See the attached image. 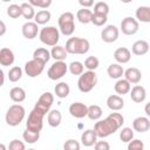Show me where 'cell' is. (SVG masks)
Masks as SVG:
<instances>
[{
	"instance_id": "cell-1",
	"label": "cell",
	"mask_w": 150,
	"mask_h": 150,
	"mask_svg": "<svg viewBox=\"0 0 150 150\" xmlns=\"http://www.w3.org/2000/svg\"><path fill=\"white\" fill-rule=\"evenodd\" d=\"M124 124V117L120 112H111L104 120H98L94 129L100 138H105L112 134H115L122 125Z\"/></svg>"
},
{
	"instance_id": "cell-2",
	"label": "cell",
	"mask_w": 150,
	"mask_h": 150,
	"mask_svg": "<svg viewBox=\"0 0 150 150\" xmlns=\"http://www.w3.org/2000/svg\"><path fill=\"white\" fill-rule=\"evenodd\" d=\"M66 49L69 54H76V55H83L86 53H88L89 48H90V43L87 39L84 38H77V36H73L69 38L66 42Z\"/></svg>"
},
{
	"instance_id": "cell-3",
	"label": "cell",
	"mask_w": 150,
	"mask_h": 150,
	"mask_svg": "<svg viewBox=\"0 0 150 150\" xmlns=\"http://www.w3.org/2000/svg\"><path fill=\"white\" fill-rule=\"evenodd\" d=\"M47 115L46 111L40 109L39 107L34 105L32 111L28 115L27 122H26V128L32 130V131H38L40 132L43 128V117Z\"/></svg>"
},
{
	"instance_id": "cell-4",
	"label": "cell",
	"mask_w": 150,
	"mask_h": 150,
	"mask_svg": "<svg viewBox=\"0 0 150 150\" xmlns=\"http://www.w3.org/2000/svg\"><path fill=\"white\" fill-rule=\"evenodd\" d=\"M25 116H26V110H25V108H23L21 104L15 103V104H12V105L7 109L5 120H6L7 125H9V127H18V125H20V123L23 121Z\"/></svg>"
},
{
	"instance_id": "cell-5",
	"label": "cell",
	"mask_w": 150,
	"mask_h": 150,
	"mask_svg": "<svg viewBox=\"0 0 150 150\" xmlns=\"http://www.w3.org/2000/svg\"><path fill=\"white\" fill-rule=\"evenodd\" d=\"M97 84V75L95 70H87L83 71L77 80V88L81 93H89L91 91L95 86Z\"/></svg>"
},
{
	"instance_id": "cell-6",
	"label": "cell",
	"mask_w": 150,
	"mask_h": 150,
	"mask_svg": "<svg viewBox=\"0 0 150 150\" xmlns=\"http://www.w3.org/2000/svg\"><path fill=\"white\" fill-rule=\"evenodd\" d=\"M60 29H57L54 26H47L41 28L40 33H39V39L40 41L48 46V47H54L57 45L59 40H60Z\"/></svg>"
},
{
	"instance_id": "cell-7",
	"label": "cell",
	"mask_w": 150,
	"mask_h": 150,
	"mask_svg": "<svg viewBox=\"0 0 150 150\" xmlns=\"http://www.w3.org/2000/svg\"><path fill=\"white\" fill-rule=\"evenodd\" d=\"M75 16L71 12H64L59 16L57 23H59V29L60 32L66 35V36H70L73 35L74 30H75Z\"/></svg>"
},
{
	"instance_id": "cell-8",
	"label": "cell",
	"mask_w": 150,
	"mask_h": 150,
	"mask_svg": "<svg viewBox=\"0 0 150 150\" xmlns=\"http://www.w3.org/2000/svg\"><path fill=\"white\" fill-rule=\"evenodd\" d=\"M68 64L64 62V61H55L48 69L47 71V76L49 80H53V81H56V80H60L62 79L67 71H68Z\"/></svg>"
},
{
	"instance_id": "cell-9",
	"label": "cell",
	"mask_w": 150,
	"mask_h": 150,
	"mask_svg": "<svg viewBox=\"0 0 150 150\" xmlns=\"http://www.w3.org/2000/svg\"><path fill=\"white\" fill-rule=\"evenodd\" d=\"M45 66L46 63L40 61V60H36V59H32L29 61H27L25 63V74L28 76V77H38L39 75L42 74L43 69H45Z\"/></svg>"
},
{
	"instance_id": "cell-10",
	"label": "cell",
	"mask_w": 150,
	"mask_h": 150,
	"mask_svg": "<svg viewBox=\"0 0 150 150\" xmlns=\"http://www.w3.org/2000/svg\"><path fill=\"white\" fill-rule=\"evenodd\" d=\"M139 29V22L136 18L125 16L121 21V30L124 35H134Z\"/></svg>"
},
{
	"instance_id": "cell-11",
	"label": "cell",
	"mask_w": 150,
	"mask_h": 150,
	"mask_svg": "<svg viewBox=\"0 0 150 150\" xmlns=\"http://www.w3.org/2000/svg\"><path fill=\"white\" fill-rule=\"evenodd\" d=\"M120 30L115 25H107L101 32V39L105 43H112L118 39Z\"/></svg>"
},
{
	"instance_id": "cell-12",
	"label": "cell",
	"mask_w": 150,
	"mask_h": 150,
	"mask_svg": "<svg viewBox=\"0 0 150 150\" xmlns=\"http://www.w3.org/2000/svg\"><path fill=\"white\" fill-rule=\"evenodd\" d=\"M21 33H22L23 38H26L27 40H33L40 33L39 32V25L35 21H27L22 25Z\"/></svg>"
},
{
	"instance_id": "cell-13",
	"label": "cell",
	"mask_w": 150,
	"mask_h": 150,
	"mask_svg": "<svg viewBox=\"0 0 150 150\" xmlns=\"http://www.w3.org/2000/svg\"><path fill=\"white\" fill-rule=\"evenodd\" d=\"M68 111L75 118H83L88 115V105L82 102H74L69 105Z\"/></svg>"
},
{
	"instance_id": "cell-14",
	"label": "cell",
	"mask_w": 150,
	"mask_h": 150,
	"mask_svg": "<svg viewBox=\"0 0 150 150\" xmlns=\"http://www.w3.org/2000/svg\"><path fill=\"white\" fill-rule=\"evenodd\" d=\"M53 102H54V95L52 93H49V91H46L39 97V100L36 101L35 105L48 114L50 108H52V105H53Z\"/></svg>"
},
{
	"instance_id": "cell-15",
	"label": "cell",
	"mask_w": 150,
	"mask_h": 150,
	"mask_svg": "<svg viewBox=\"0 0 150 150\" xmlns=\"http://www.w3.org/2000/svg\"><path fill=\"white\" fill-rule=\"evenodd\" d=\"M132 129L139 134L146 132L150 129V118L145 116H138L132 121Z\"/></svg>"
},
{
	"instance_id": "cell-16",
	"label": "cell",
	"mask_w": 150,
	"mask_h": 150,
	"mask_svg": "<svg viewBox=\"0 0 150 150\" xmlns=\"http://www.w3.org/2000/svg\"><path fill=\"white\" fill-rule=\"evenodd\" d=\"M130 98L135 102V103H142L144 102V100L146 98V90L143 86L136 84L130 89Z\"/></svg>"
},
{
	"instance_id": "cell-17",
	"label": "cell",
	"mask_w": 150,
	"mask_h": 150,
	"mask_svg": "<svg viewBox=\"0 0 150 150\" xmlns=\"http://www.w3.org/2000/svg\"><path fill=\"white\" fill-rule=\"evenodd\" d=\"M107 105L112 111H120V110H122L124 108V100L122 98L121 95L114 94V95L108 96V98H107Z\"/></svg>"
},
{
	"instance_id": "cell-18",
	"label": "cell",
	"mask_w": 150,
	"mask_h": 150,
	"mask_svg": "<svg viewBox=\"0 0 150 150\" xmlns=\"http://www.w3.org/2000/svg\"><path fill=\"white\" fill-rule=\"evenodd\" d=\"M97 134L95 129H87L81 135V144L84 146H94V144L97 142Z\"/></svg>"
},
{
	"instance_id": "cell-19",
	"label": "cell",
	"mask_w": 150,
	"mask_h": 150,
	"mask_svg": "<svg viewBox=\"0 0 150 150\" xmlns=\"http://www.w3.org/2000/svg\"><path fill=\"white\" fill-rule=\"evenodd\" d=\"M114 59L117 63L125 64L131 59V52L127 47H120L114 52Z\"/></svg>"
},
{
	"instance_id": "cell-20",
	"label": "cell",
	"mask_w": 150,
	"mask_h": 150,
	"mask_svg": "<svg viewBox=\"0 0 150 150\" xmlns=\"http://www.w3.org/2000/svg\"><path fill=\"white\" fill-rule=\"evenodd\" d=\"M149 49H150V46H149L148 41H145V40H137L131 46V53L137 56L145 55L149 52Z\"/></svg>"
},
{
	"instance_id": "cell-21",
	"label": "cell",
	"mask_w": 150,
	"mask_h": 150,
	"mask_svg": "<svg viewBox=\"0 0 150 150\" xmlns=\"http://www.w3.org/2000/svg\"><path fill=\"white\" fill-rule=\"evenodd\" d=\"M14 60H15V56H14L13 50H11L9 48H6V47L0 49V64L1 66H4V67L12 66L14 63Z\"/></svg>"
},
{
	"instance_id": "cell-22",
	"label": "cell",
	"mask_w": 150,
	"mask_h": 150,
	"mask_svg": "<svg viewBox=\"0 0 150 150\" xmlns=\"http://www.w3.org/2000/svg\"><path fill=\"white\" fill-rule=\"evenodd\" d=\"M124 79H127L131 84H137L142 80V73L136 67H130L124 70Z\"/></svg>"
},
{
	"instance_id": "cell-23",
	"label": "cell",
	"mask_w": 150,
	"mask_h": 150,
	"mask_svg": "<svg viewBox=\"0 0 150 150\" xmlns=\"http://www.w3.org/2000/svg\"><path fill=\"white\" fill-rule=\"evenodd\" d=\"M130 89H131V83L127 80V79H118L114 86V90L116 94L123 96L125 94H129L130 93Z\"/></svg>"
},
{
	"instance_id": "cell-24",
	"label": "cell",
	"mask_w": 150,
	"mask_h": 150,
	"mask_svg": "<svg viewBox=\"0 0 150 150\" xmlns=\"http://www.w3.org/2000/svg\"><path fill=\"white\" fill-rule=\"evenodd\" d=\"M107 74L110 79H115L118 80L124 75V69L121 66V63H110L107 68Z\"/></svg>"
},
{
	"instance_id": "cell-25",
	"label": "cell",
	"mask_w": 150,
	"mask_h": 150,
	"mask_svg": "<svg viewBox=\"0 0 150 150\" xmlns=\"http://www.w3.org/2000/svg\"><path fill=\"white\" fill-rule=\"evenodd\" d=\"M47 122L52 128H56L61 124L62 122V114L60 110L57 109H53L49 110V112L47 114Z\"/></svg>"
},
{
	"instance_id": "cell-26",
	"label": "cell",
	"mask_w": 150,
	"mask_h": 150,
	"mask_svg": "<svg viewBox=\"0 0 150 150\" xmlns=\"http://www.w3.org/2000/svg\"><path fill=\"white\" fill-rule=\"evenodd\" d=\"M135 16L138 22L150 23V6H139L135 12Z\"/></svg>"
},
{
	"instance_id": "cell-27",
	"label": "cell",
	"mask_w": 150,
	"mask_h": 150,
	"mask_svg": "<svg viewBox=\"0 0 150 150\" xmlns=\"http://www.w3.org/2000/svg\"><path fill=\"white\" fill-rule=\"evenodd\" d=\"M68 52L64 46H54L52 47V50H50V55H52V59H54L55 61H64L68 56Z\"/></svg>"
},
{
	"instance_id": "cell-28",
	"label": "cell",
	"mask_w": 150,
	"mask_h": 150,
	"mask_svg": "<svg viewBox=\"0 0 150 150\" xmlns=\"http://www.w3.org/2000/svg\"><path fill=\"white\" fill-rule=\"evenodd\" d=\"M9 97L15 103H21L26 100V91L21 87H13L9 90Z\"/></svg>"
},
{
	"instance_id": "cell-29",
	"label": "cell",
	"mask_w": 150,
	"mask_h": 150,
	"mask_svg": "<svg viewBox=\"0 0 150 150\" xmlns=\"http://www.w3.org/2000/svg\"><path fill=\"white\" fill-rule=\"evenodd\" d=\"M91 15H93V12L89 9V8H80L77 12H76V19L79 20V22L81 23H91Z\"/></svg>"
},
{
	"instance_id": "cell-30",
	"label": "cell",
	"mask_w": 150,
	"mask_h": 150,
	"mask_svg": "<svg viewBox=\"0 0 150 150\" xmlns=\"http://www.w3.org/2000/svg\"><path fill=\"white\" fill-rule=\"evenodd\" d=\"M52 19V14L48 9H41V11H38L36 14H35V18H34V21L38 23V25H46Z\"/></svg>"
},
{
	"instance_id": "cell-31",
	"label": "cell",
	"mask_w": 150,
	"mask_h": 150,
	"mask_svg": "<svg viewBox=\"0 0 150 150\" xmlns=\"http://www.w3.org/2000/svg\"><path fill=\"white\" fill-rule=\"evenodd\" d=\"M52 55H50V52L47 49V48H43V47H40V48H36L33 53V59H36V60H40L45 63H47L49 60H50Z\"/></svg>"
},
{
	"instance_id": "cell-32",
	"label": "cell",
	"mask_w": 150,
	"mask_h": 150,
	"mask_svg": "<svg viewBox=\"0 0 150 150\" xmlns=\"http://www.w3.org/2000/svg\"><path fill=\"white\" fill-rule=\"evenodd\" d=\"M54 93L59 98H66L70 93V87L66 82H60V83H57L55 86Z\"/></svg>"
},
{
	"instance_id": "cell-33",
	"label": "cell",
	"mask_w": 150,
	"mask_h": 150,
	"mask_svg": "<svg viewBox=\"0 0 150 150\" xmlns=\"http://www.w3.org/2000/svg\"><path fill=\"white\" fill-rule=\"evenodd\" d=\"M102 114H103V111H102V108L100 105L91 104V105L88 107V115H87V117L89 120H91V121H98L102 117Z\"/></svg>"
},
{
	"instance_id": "cell-34",
	"label": "cell",
	"mask_w": 150,
	"mask_h": 150,
	"mask_svg": "<svg viewBox=\"0 0 150 150\" xmlns=\"http://www.w3.org/2000/svg\"><path fill=\"white\" fill-rule=\"evenodd\" d=\"M21 9H22V16L27 20V21H30L32 19L35 18V9H34V6L30 5L29 2H23L21 4Z\"/></svg>"
},
{
	"instance_id": "cell-35",
	"label": "cell",
	"mask_w": 150,
	"mask_h": 150,
	"mask_svg": "<svg viewBox=\"0 0 150 150\" xmlns=\"http://www.w3.org/2000/svg\"><path fill=\"white\" fill-rule=\"evenodd\" d=\"M22 138H23V141L26 143L34 144V143H36L40 139V132L32 131V130H29V129L26 128V130H23V132H22Z\"/></svg>"
},
{
	"instance_id": "cell-36",
	"label": "cell",
	"mask_w": 150,
	"mask_h": 150,
	"mask_svg": "<svg viewBox=\"0 0 150 150\" xmlns=\"http://www.w3.org/2000/svg\"><path fill=\"white\" fill-rule=\"evenodd\" d=\"M68 69L71 75L80 76L84 71V63H82L81 61H73L68 64Z\"/></svg>"
},
{
	"instance_id": "cell-37",
	"label": "cell",
	"mask_w": 150,
	"mask_h": 150,
	"mask_svg": "<svg viewBox=\"0 0 150 150\" xmlns=\"http://www.w3.org/2000/svg\"><path fill=\"white\" fill-rule=\"evenodd\" d=\"M23 71H25V70H22V68H20L19 66L12 67V68L8 70V74H7L8 80H9L11 82H18L19 80H21Z\"/></svg>"
},
{
	"instance_id": "cell-38",
	"label": "cell",
	"mask_w": 150,
	"mask_h": 150,
	"mask_svg": "<svg viewBox=\"0 0 150 150\" xmlns=\"http://www.w3.org/2000/svg\"><path fill=\"white\" fill-rule=\"evenodd\" d=\"M7 15L12 19H18L19 16H22V9H21V5H16V4H12L7 7Z\"/></svg>"
},
{
	"instance_id": "cell-39",
	"label": "cell",
	"mask_w": 150,
	"mask_h": 150,
	"mask_svg": "<svg viewBox=\"0 0 150 150\" xmlns=\"http://www.w3.org/2000/svg\"><path fill=\"white\" fill-rule=\"evenodd\" d=\"M120 139L124 143H129L131 139H134V129L129 127H124L120 131Z\"/></svg>"
},
{
	"instance_id": "cell-40",
	"label": "cell",
	"mask_w": 150,
	"mask_h": 150,
	"mask_svg": "<svg viewBox=\"0 0 150 150\" xmlns=\"http://www.w3.org/2000/svg\"><path fill=\"white\" fill-rule=\"evenodd\" d=\"M108 21V15L105 14H100V13H94L93 12V15H91V23L97 26V27H101L103 25H105Z\"/></svg>"
},
{
	"instance_id": "cell-41",
	"label": "cell",
	"mask_w": 150,
	"mask_h": 150,
	"mask_svg": "<svg viewBox=\"0 0 150 150\" xmlns=\"http://www.w3.org/2000/svg\"><path fill=\"white\" fill-rule=\"evenodd\" d=\"M100 66V60L96 56H88L84 60V68L87 70H95Z\"/></svg>"
},
{
	"instance_id": "cell-42",
	"label": "cell",
	"mask_w": 150,
	"mask_h": 150,
	"mask_svg": "<svg viewBox=\"0 0 150 150\" xmlns=\"http://www.w3.org/2000/svg\"><path fill=\"white\" fill-rule=\"evenodd\" d=\"M110 8H109V5L104 1H98L94 5V13H100V14H105L108 15Z\"/></svg>"
},
{
	"instance_id": "cell-43",
	"label": "cell",
	"mask_w": 150,
	"mask_h": 150,
	"mask_svg": "<svg viewBox=\"0 0 150 150\" xmlns=\"http://www.w3.org/2000/svg\"><path fill=\"white\" fill-rule=\"evenodd\" d=\"M28 2H29L30 5H33L34 7H39V8H42V9H47V8L52 5L53 0H28Z\"/></svg>"
},
{
	"instance_id": "cell-44",
	"label": "cell",
	"mask_w": 150,
	"mask_h": 150,
	"mask_svg": "<svg viewBox=\"0 0 150 150\" xmlns=\"http://www.w3.org/2000/svg\"><path fill=\"white\" fill-rule=\"evenodd\" d=\"M144 149V143L141 139L134 138L128 143V150H143Z\"/></svg>"
},
{
	"instance_id": "cell-45",
	"label": "cell",
	"mask_w": 150,
	"mask_h": 150,
	"mask_svg": "<svg viewBox=\"0 0 150 150\" xmlns=\"http://www.w3.org/2000/svg\"><path fill=\"white\" fill-rule=\"evenodd\" d=\"M80 148H81V144L77 141L71 139V138L66 141L64 144H63V149L64 150H80Z\"/></svg>"
},
{
	"instance_id": "cell-46",
	"label": "cell",
	"mask_w": 150,
	"mask_h": 150,
	"mask_svg": "<svg viewBox=\"0 0 150 150\" xmlns=\"http://www.w3.org/2000/svg\"><path fill=\"white\" fill-rule=\"evenodd\" d=\"M25 143L19 139H13L8 145V150H25Z\"/></svg>"
},
{
	"instance_id": "cell-47",
	"label": "cell",
	"mask_w": 150,
	"mask_h": 150,
	"mask_svg": "<svg viewBox=\"0 0 150 150\" xmlns=\"http://www.w3.org/2000/svg\"><path fill=\"white\" fill-rule=\"evenodd\" d=\"M95 150H109L110 149V144L107 141H97L94 144Z\"/></svg>"
},
{
	"instance_id": "cell-48",
	"label": "cell",
	"mask_w": 150,
	"mask_h": 150,
	"mask_svg": "<svg viewBox=\"0 0 150 150\" xmlns=\"http://www.w3.org/2000/svg\"><path fill=\"white\" fill-rule=\"evenodd\" d=\"M77 1L81 5V7H84V8H90L94 6V0H77Z\"/></svg>"
},
{
	"instance_id": "cell-49",
	"label": "cell",
	"mask_w": 150,
	"mask_h": 150,
	"mask_svg": "<svg viewBox=\"0 0 150 150\" xmlns=\"http://www.w3.org/2000/svg\"><path fill=\"white\" fill-rule=\"evenodd\" d=\"M0 25H1V32H0V36H2V35H5V33H6V25H5V22L1 20L0 21Z\"/></svg>"
},
{
	"instance_id": "cell-50",
	"label": "cell",
	"mask_w": 150,
	"mask_h": 150,
	"mask_svg": "<svg viewBox=\"0 0 150 150\" xmlns=\"http://www.w3.org/2000/svg\"><path fill=\"white\" fill-rule=\"evenodd\" d=\"M144 111H145V114H146V116L149 117V116H150V102L145 104V107H144Z\"/></svg>"
},
{
	"instance_id": "cell-51",
	"label": "cell",
	"mask_w": 150,
	"mask_h": 150,
	"mask_svg": "<svg viewBox=\"0 0 150 150\" xmlns=\"http://www.w3.org/2000/svg\"><path fill=\"white\" fill-rule=\"evenodd\" d=\"M121 2H123V4H130V2H132L134 0H120Z\"/></svg>"
},
{
	"instance_id": "cell-52",
	"label": "cell",
	"mask_w": 150,
	"mask_h": 150,
	"mask_svg": "<svg viewBox=\"0 0 150 150\" xmlns=\"http://www.w3.org/2000/svg\"><path fill=\"white\" fill-rule=\"evenodd\" d=\"M0 148H1V149H2V150H6V146H5V145H4V144H0Z\"/></svg>"
},
{
	"instance_id": "cell-53",
	"label": "cell",
	"mask_w": 150,
	"mask_h": 150,
	"mask_svg": "<svg viewBox=\"0 0 150 150\" xmlns=\"http://www.w3.org/2000/svg\"><path fill=\"white\" fill-rule=\"evenodd\" d=\"M2 2H9V1H12V0H1Z\"/></svg>"
},
{
	"instance_id": "cell-54",
	"label": "cell",
	"mask_w": 150,
	"mask_h": 150,
	"mask_svg": "<svg viewBox=\"0 0 150 150\" xmlns=\"http://www.w3.org/2000/svg\"><path fill=\"white\" fill-rule=\"evenodd\" d=\"M149 118H150V116H149Z\"/></svg>"
}]
</instances>
